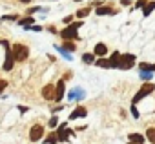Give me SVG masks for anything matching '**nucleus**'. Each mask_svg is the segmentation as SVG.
Segmentation results:
<instances>
[{"instance_id": "obj_13", "label": "nucleus", "mask_w": 155, "mask_h": 144, "mask_svg": "<svg viewBox=\"0 0 155 144\" xmlns=\"http://www.w3.org/2000/svg\"><path fill=\"white\" fill-rule=\"evenodd\" d=\"M128 144H144L146 142V137L142 133H130L128 135Z\"/></svg>"}, {"instance_id": "obj_37", "label": "nucleus", "mask_w": 155, "mask_h": 144, "mask_svg": "<svg viewBox=\"0 0 155 144\" xmlns=\"http://www.w3.org/2000/svg\"><path fill=\"white\" fill-rule=\"evenodd\" d=\"M60 110H62V106H60V104H58V106H57V108H53V113H58V111H60Z\"/></svg>"}, {"instance_id": "obj_3", "label": "nucleus", "mask_w": 155, "mask_h": 144, "mask_svg": "<svg viewBox=\"0 0 155 144\" xmlns=\"http://www.w3.org/2000/svg\"><path fill=\"white\" fill-rule=\"evenodd\" d=\"M11 53H13L15 62H24V60H28V57H29V47H28L26 44L15 42V44H11Z\"/></svg>"}, {"instance_id": "obj_8", "label": "nucleus", "mask_w": 155, "mask_h": 144, "mask_svg": "<svg viewBox=\"0 0 155 144\" xmlns=\"http://www.w3.org/2000/svg\"><path fill=\"white\" fill-rule=\"evenodd\" d=\"M95 13L99 15V17H106V15H117L119 11L117 9H113L111 6H108V4H102V6H99L97 9H95Z\"/></svg>"}, {"instance_id": "obj_17", "label": "nucleus", "mask_w": 155, "mask_h": 144, "mask_svg": "<svg viewBox=\"0 0 155 144\" xmlns=\"http://www.w3.org/2000/svg\"><path fill=\"white\" fill-rule=\"evenodd\" d=\"M153 9H155V0H150V2L142 8V15H144V17H150V15L153 13Z\"/></svg>"}, {"instance_id": "obj_2", "label": "nucleus", "mask_w": 155, "mask_h": 144, "mask_svg": "<svg viewBox=\"0 0 155 144\" xmlns=\"http://www.w3.org/2000/svg\"><path fill=\"white\" fill-rule=\"evenodd\" d=\"M155 91V84L153 82H144L140 88H139V91L133 95V99H131V106H137L142 99H146L148 95H151Z\"/></svg>"}, {"instance_id": "obj_20", "label": "nucleus", "mask_w": 155, "mask_h": 144, "mask_svg": "<svg viewBox=\"0 0 155 144\" xmlns=\"http://www.w3.org/2000/svg\"><path fill=\"white\" fill-rule=\"evenodd\" d=\"M95 66H97V67H104V69H111V64H110L108 57H106V58H97V60H95Z\"/></svg>"}, {"instance_id": "obj_18", "label": "nucleus", "mask_w": 155, "mask_h": 144, "mask_svg": "<svg viewBox=\"0 0 155 144\" xmlns=\"http://www.w3.org/2000/svg\"><path fill=\"white\" fill-rule=\"evenodd\" d=\"M90 13H91V8H90V6H88V8H81L79 11L75 13V18H81V20H82V18H86Z\"/></svg>"}, {"instance_id": "obj_39", "label": "nucleus", "mask_w": 155, "mask_h": 144, "mask_svg": "<svg viewBox=\"0 0 155 144\" xmlns=\"http://www.w3.org/2000/svg\"><path fill=\"white\" fill-rule=\"evenodd\" d=\"M75 2H82V0H75Z\"/></svg>"}, {"instance_id": "obj_9", "label": "nucleus", "mask_w": 155, "mask_h": 144, "mask_svg": "<svg viewBox=\"0 0 155 144\" xmlns=\"http://www.w3.org/2000/svg\"><path fill=\"white\" fill-rule=\"evenodd\" d=\"M93 55H95L97 58H106V55H108V46L102 44V42L95 44V47H93Z\"/></svg>"}, {"instance_id": "obj_10", "label": "nucleus", "mask_w": 155, "mask_h": 144, "mask_svg": "<svg viewBox=\"0 0 155 144\" xmlns=\"http://www.w3.org/2000/svg\"><path fill=\"white\" fill-rule=\"evenodd\" d=\"M42 97L44 100H55V84H46L42 88Z\"/></svg>"}, {"instance_id": "obj_7", "label": "nucleus", "mask_w": 155, "mask_h": 144, "mask_svg": "<svg viewBox=\"0 0 155 144\" xmlns=\"http://www.w3.org/2000/svg\"><path fill=\"white\" fill-rule=\"evenodd\" d=\"M64 93H66V82L60 79L57 84H55V102H60L64 99Z\"/></svg>"}, {"instance_id": "obj_29", "label": "nucleus", "mask_w": 155, "mask_h": 144, "mask_svg": "<svg viewBox=\"0 0 155 144\" xmlns=\"http://www.w3.org/2000/svg\"><path fill=\"white\" fill-rule=\"evenodd\" d=\"M6 88H8V80H4V79H0V95H2V93L6 91Z\"/></svg>"}, {"instance_id": "obj_26", "label": "nucleus", "mask_w": 155, "mask_h": 144, "mask_svg": "<svg viewBox=\"0 0 155 144\" xmlns=\"http://www.w3.org/2000/svg\"><path fill=\"white\" fill-rule=\"evenodd\" d=\"M0 20H2V22H6V20H9V22H18V20H20V17H18L17 13H15V15H4Z\"/></svg>"}, {"instance_id": "obj_5", "label": "nucleus", "mask_w": 155, "mask_h": 144, "mask_svg": "<svg viewBox=\"0 0 155 144\" xmlns=\"http://www.w3.org/2000/svg\"><path fill=\"white\" fill-rule=\"evenodd\" d=\"M44 133H46V128L42 124H33L29 128V140L31 142H38L40 139H44Z\"/></svg>"}, {"instance_id": "obj_40", "label": "nucleus", "mask_w": 155, "mask_h": 144, "mask_svg": "<svg viewBox=\"0 0 155 144\" xmlns=\"http://www.w3.org/2000/svg\"><path fill=\"white\" fill-rule=\"evenodd\" d=\"M153 71H155V64H153Z\"/></svg>"}, {"instance_id": "obj_31", "label": "nucleus", "mask_w": 155, "mask_h": 144, "mask_svg": "<svg viewBox=\"0 0 155 144\" xmlns=\"http://www.w3.org/2000/svg\"><path fill=\"white\" fill-rule=\"evenodd\" d=\"M131 117H133V119H139V117H140V113L137 111V106H131Z\"/></svg>"}, {"instance_id": "obj_6", "label": "nucleus", "mask_w": 155, "mask_h": 144, "mask_svg": "<svg viewBox=\"0 0 155 144\" xmlns=\"http://www.w3.org/2000/svg\"><path fill=\"white\" fill-rule=\"evenodd\" d=\"M68 99L73 102V100H84L86 99V91H84V88H81V86H75L69 93H68Z\"/></svg>"}, {"instance_id": "obj_1", "label": "nucleus", "mask_w": 155, "mask_h": 144, "mask_svg": "<svg viewBox=\"0 0 155 144\" xmlns=\"http://www.w3.org/2000/svg\"><path fill=\"white\" fill-rule=\"evenodd\" d=\"M82 20H77V22H71L69 26H66L64 29L58 31V37L62 40H81V35H79V29L82 28Z\"/></svg>"}, {"instance_id": "obj_19", "label": "nucleus", "mask_w": 155, "mask_h": 144, "mask_svg": "<svg viewBox=\"0 0 155 144\" xmlns=\"http://www.w3.org/2000/svg\"><path fill=\"white\" fill-rule=\"evenodd\" d=\"M66 51H69L71 55H73V51H77V44L73 42V40H64V44H60Z\"/></svg>"}, {"instance_id": "obj_14", "label": "nucleus", "mask_w": 155, "mask_h": 144, "mask_svg": "<svg viewBox=\"0 0 155 144\" xmlns=\"http://www.w3.org/2000/svg\"><path fill=\"white\" fill-rule=\"evenodd\" d=\"M120 55H122V53L115 49V51H113V53L108 57V60H110V64H111V69H117V67H119V62H120Z\"/></svg>"}, {"instance_id": "obj_24", "label": "nucleus", "mask_w": 155, "mask_h": 144, "mask_svg": "<svg viewBox=\"0 0 155 144\" xmlns=\"http://www.w3.org/2000/svg\"><path fill=\"white\" fill-rule=\"evenodd\" d=\"M139 69H140V71H150V73H153V64H150V62H139Z\"/></svg>"}, {"instance_id": "obj_12", "label": "nucleus", "mask_w": 155, "mask_h": 144, "mask_svg": "<svg viewBox=\"0 0 155 144\" xmlns=\"http://www.w3.org/2000/svg\"><path fill=\"white\" fill-rule=\"evenodd\" d=\"M13 66H15V58H13L11 49H8V51H6V60H4V64H2V69H4V71H11Z\"/></svg>"}, {"instance_id": "obj_11", "label": "nucleus", "mask_w": 155, "mask_h": 144, "mask_svg": "<svg viewBox=\"0 0 155 144\" xmlns=\"http://www.w3.org/2000/svg\"><path fill=\"white\" fill-rule=\"evenodd\" d=\"M81 117H88V110L84 106H77L71 113H69V120H75V119H81Z\"/></svg>"}, {"instance_id": "obj_30", "label": "nucleus", "mask_w": 155, "mask_h": 144, "mask_svg": "<svg viewBox=\"0 0 155 144\" xmlns=\"http://www.w3.org/2000/svg\"><path fill=\"white\" fill-rule=\"evenodd\" d=\"M73 18H75V15H68V17H64V24H68V26H69L71 22H75Z\"/></svg>"}, {"instance_id": "obj_34", "label": "nucleus", "mask_w": 155, "mask_h": 144, "mask_svg": "<svg viewBox=\"0 0 155 144\" xmlns=\"http://www.w3.org/2000/svg\"><path fill=\"white\" fill-rule=\"evenodd\" d=\"M29 29H31V31H37V33H40V31H42L44 28H42V26H31Z\"/></svg>"}, {"instance_id": "obj_38", "label": "nucleus", "mask_w": 155, "mask_h": 144, "mask_svg": "<svg viewBox=\"0 0 155 144\" xmlns=\"http://www.w3.org/2000/svg\"><path fill=\"white\" fill-rule=\"evenodd\" d=\"M18 2H20V4H31L33 0H18Z\"/></svg>"}, {"instance_id": "obj_22", "label": "nucleus", "mask_w": 155, "mask_h": 144, "mask_svg": "<svg viewBox=\"0 0 155 144\" xmlns=\"http://www.w3.org/2000/svg\"><path fill=\"white\" fill-rule=\"evenodd\" d=\"M95 60H97V57L93 55V51H91V53H84V55H82V62H84V64H95Z\"/></svg>"}, {"instance_id": "obj_4", "label": "nucleus", "mask_w": 155, "mask_h": 144, "mask_svg": "<svg viewBox=\"0 0 155 144\" xmlns=\"http://www.w3.org/2000/svg\"><path fill=\"white\" fill-rule=\"evenodd\" d=\"M135 62H137V57H135L133 53H122V55H120V62H119V67H117V69H122V71L131 69V67L135 66Z\"/></svg>"}, {"instance_id": "obj_25", "label": "nucleus", "mask_w": 155, "mask_h": 144, "mask_svg": "<svg viewBox=\"0 0 155 144\" xmlns=\"http://www.w3.org/2000/svg\"><path fill=\"white\" fill-rule=\"evenodd\" d=\"M139 77H140L144 82H151V79H153V73H150V71H140V73H139Z\"/></svg>"}, {"instance_id": "obj_36", "label": "nucleus", "mask_w": 155, "mask_h": 144, "mask_svg": "<svg viewBox=\"0 0 155 144\" xmlns=\"http://www.w3.org/2000/svg\"><path fill=\"white\" fill-rule=\"evenodd\" d=\"M28 110H29V108H28V106H18V111H22V113H26V111H28Z\"/></svg>"}, {"instance_id": "obj_33", "label": "nucleus", "mask_w": 155, "mask_h": 144, "mask_svg": "<svg viewBox=\"0 0 155 144\" xmlns=\"http://www.w3.org/2000/svg\"><path fill=\"white\" fill-rule=\"evenodd\" d=\"M48 31H49V33H53V35H58V29H57L55 26H48Z\"/></svg>"}, {"instance_id": "obj_35", "label": "nucleus", "mask_w": 155, "mask_h": 144, "mask_svg": "<svg viewBox=\"0 0 155 144\" xmlns=\"http://www.w3.org/2000/svg\"><path fill=\"white\" fill-rule=\"evenodd\" d=\"M133 0H120V6H130Z\"/></svg>"}, {"instance_id": "obj_21", "label": "nucleus", "mask_w": 155, "mask_h": 144, "mask_svg": "<svg viewBox=\"0 0 155 144\" xmlns=\"http://www.w3.org/2000/svg\"><path fill=\"white\" fill-rule=\"evenodd\" d=\"M55 49H57V51H58V53H60V55H62V57H64L66 60H73V55H71L69 51H66V49H64L62 46H58V44H55Z\"/></svg>"}, {"instance_id": "obj_16", "label": "nucleus", "mask_w": 155, "mask_h": 144, "mask_svg": "<svg viewBox=\"0 0 155 144\" xmlns=\"http://www.w3.org/2000/svg\"><path fill=\"white\" fill-rule=\"evenodd\" d=\"M44 142H46V144H57V142H58V135H57V131H49V133L44 137Z\"/></svg>"}, {"instance_id": "obj_27", "label": "nucleus", "mask_w": 155, "mask_h": 144, "mask_svg": "<svg viewBox=\"0 0 155 144\" xmlns=\"http://www.w3.org/2000/svg\"><path fill=\"white\" fill-rule=\"evenodd\" d=\"M38 11H44V9H42L40 6H35V8H28L26 15H28V17H33V15H35V13H38Z\"/></svg>"}, {"instance_id": "obj_28", "label": "nucleus", "mask_w": 155, "mask_h": 144, "mask_svg": "<svg viewBox=\"0 0 155 144\" xmlns=\"http://www.w3.org/2000/svg\"><path fill=\"white\" fill-rule=\"evenodd\" d=\"M57 126H58V117L53 115V117L49 119V122H48V128H57Z\"/></svg>"}, {"instance_id": "obj_23", "label": "nucleus", "mask_w": 155, "mask_h": 144, "mask_svg": "<svg viewBox=\"0 0 155 144\" xmlns=\"http://www.w3.org/2000/svg\"><path fill=\"white\" fill-rule=\"evenodd\" d=\"M146 139H148V142L155 144V128H153V126L146 128Z\"/></svg>"}, {"instance_id": "obj_15", "label": "nucleus", "mask_w": 155, "mask_h": 144, "mask_svg": "<svg viewBox=\"0 0 155 144\" xmlns=\"http://www.w3.org/2000/svg\"><path fill=\"white\" fill-rule=\"evenodd\" d=\"M18 26H22L24 29H29L31 26H35V18H33V17H26V18H20V20H18Z\"/></svg>"}, {"instance_id": "obj_32", "label": "nucleus", "mask_w": 155, "mask_h": 144, "mask_svg": "<svg viewBox=\"0 0 155 144\" xmlns=\"http://www.w3.org/2000/svg\"><path fill=\"white\" fill-rule=\"evenodd\" d=\"M148 4V0H137V4H135V8H144Z\"/></svg>"}]
</instances>
